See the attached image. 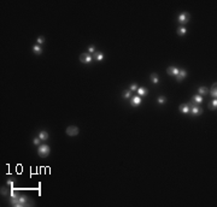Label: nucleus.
<instances>
[{
	"instance_id": "16",
	"label": "nucleus",
	"mask_w": 217,
	"mask_h": 207,
	"mask_svg": "<svg viewBox=\"0 0 217 207\" xmlns=\"http://www.w3.org/2000/svg\"><path fill=\"white\" fill-rule=\"evenodd\" d=\"M93 58H94L95 60H101L104 58V54L101 53V52H95L94 55H93Z\"/></svg>"
},
{
	"instance_id": "7",
	"label": "nucleus",
	"mask_w": 217,
	"mask_h": 207,
	"mask_svg": "<svg viewBox=\"0 0 217 207\" xmlns=\"http://www.w3.org/2000/svg\"><path fill=\"white\" fill-rule=\"evenodd\" d=\"M131 106H133V107H136V106H139V105H140L141 104V98L140 96H139V95H136V96H134V98L131 99Z\"/></svg>"
},
{
	"instance_id": "13",
	"label": "nucleus",
	"mask_w": 217,
	"mask_h": 207,
	"mask_svg": "<svg viewBox=\"0 0 217 207\" xmlns=\"http://www.w3.org/2000/svg\"><path fill=\"white\" fill-rule=\"evenodd\" d=\"M192 100H193V102H195L197 105H199V104L203 102V96L198 94V95H194V96L192 98Z\"/></svg>"
},
{
	"instance_id": "2",
	"label": "nucleus",
	"mask_w": 217,
	"mask_h": 207,
	"mask_svg": "<svg viewBox=\"0 0 217 207\" xmlns=\"http://www.w3.org/2000/svg\"><path fill=\"white\" fill-rule=\"evenodd\" d=\"M189 19H191V16H189V13H187V12H182V13H180L179 17H177V21H179V23L181 24V27H183Z\"/></svg>"
},
{
	"instance_id": "1",
	"label": "nucleus",
	"mask_w": 217,
	"mask_h": 207,
	"mask_svg": "<svg viewBox=\"0 0 217 207\" xmlns=\"http://www.w3.org/2000/svg\"><path fill=\"white\" fill-rule=\"evenodd\" d=\"M49 152H51V149H49V147L47 145H40V146H39V149H38L39 157L46 158V157H48Z\"/></svg>"
},
{
	"instance_id": "22",
	"label": "nucleus",
	"mask_w": 217,
	"mask_h": 207,
	"mask_svg": "<svg viewBox=\"0 0 217 207\" xmlns=\"http://www.w3.org/2000/svg\"><path fill=\"white\" fill-rule=\"evenodd\" d=\"M88 53H89V54L95 53V47H94V46H89V47H88Z\"/></svg>"
},
{
	"instance_id": "3",
	"label": "nucleus",
	"mask_w": 217,
	"mask_h": 207,
	"mask_svg": "<svg viewBox=\"0 0 217 207\" xmlns=\"http://www.w3.org/2000/svg\"><path fill=\"white\" fill-rule=\"evenodd\" d=\"M189 106H191L189 112L193 116H200L201 113H203V109H201L200 106H198V105H193V104H189Z\"/></svg>"
},
{
	"instance_id": "17",
	"label": "nucleus",
	"mask_w": 217,
	"mask_h": 207,
	"mask_svg": "<svg viewBox=\"0 0 217 207\" xmlns=\"http://www.w3.org/2000/svg\"><path fill=\"white\" fill-rule=\"evenodd\" d=\"M138 94H139V96H142V95H146L147 94V90L145 89V88H142V87H140V88H138Z\"/></svg>"
},
{
	"instance_id": "23",
	"label": "nucleus",
	"mask_w": 217,
	"mask_h": 207,
	"mask_svg": "<svg viewBox=\"0 0 217 207\" xmlns=\"http://www.w3.org/2000/svg\"><path fill=\"white\" fill-rule=\"evenodd\" d=\"M130 89L134 90V92H136V90H138V84H136V83H131V84H130Z\"/></svg>"
},
{
	"instance_id": "20",
	"label": "nucleus",
	"mask_w": 217,
	"mask_h": 207,
	"mask_svg": "<svg viewBox=\"0 0 217 207\" xmlns=\"http://www.w3.org/2000/svg\"><path fill=\"white\" fill-rule=\"evenodd\" d=\"M165 100H167V99L162 95V96H159V98H158V104H159V105H163V104L165 102Z\"/></svg>"
},
{
	"instance_id": "18",
	"label": "nucleus",
	"mask_w": 217,
	"mask_h": 207,
	"mask_svg": "<svg viewBox=\"0 0 217 207\" xmlns=\"http://www.w3.org/2000/svg\"><path fill=\"white\" fill-rule=\"evenodd\" d=\"M216 107H217V101H216V99H215V100H212L211 102H210V105H209V109L212 110V111H215V110H216Z\"/></svg>"
},
{
	"instance_id": "25",
	"label": "nucleus",
	"mask_w": 217,
	"mask_h": 207,
	"mask_svg": "<svg viewBox=\"0 0 217 207\" xmlns=\"http://www.w3.org/2000/svg\"><path fill=\"white\" fill-rule=\"evenodd\" d=\"M40 141H41V140H40V139H39V137H35V139H34V145H40Z\"/></svg>"
},
{
	"instance_id": "14",
	"label": "nucleus",
	"mask_w": 217,
	"mask_h": 207,
	"mask_svg": "<svg viewBox=\"0 0 217 207\" xmlns=\"http://www.w3.org/2000/svg\"><path fill=\"white\" fill-rule=\"evenodd\" d=\"M207 93H209V89L206 87H199V89H198V94L201 95V96L205 95V94H207Z\"/></svg>"
},
{
	"instance_id": "21",
	"label": "nucleus",
	"mask_w": 217,
	"mask_h": 207,
	"mask_svg": "<svg viewBox=\"0 0 217 207\" xmlns=\"http://www.w3.org/2000/svg\"><path fill=\"white\" fill-rule=\"evenodd\" d=\"M123 98L124 99H129L130 98V92L129 90H124V92H123Z\"/></svg>"
},
{
	"instance_id": "10",
	"label": "nucleus",
	"mask_w": 217,
	"mask_h": 207,
	"mask_svg": "<svg viewBox=\"0 0 217 207\" xmlns=\"http://www.w3.org/2000/svg\"><path fill=\"white\" fill-rule=\"evenodd\" d=\"M33 51H34V53L36 55H40L41 53H42V48H41V46L40 45H35V46H33Z\"/></svg>"
},
{
	"instance_id": "4",
	"label": "nucleus",
	"mask_w": 217,
	"mask_h": 207,
	"mask_svg": "<svg viewBox=\"0 0 217 207\" xmlns=\"http://www.w3.org/2000/svg\"><path fill=\"white\" fill-rule=\"evenodd\" d=\"M80 60H81L83 64H89L93 60V55H91L89 53H82L80 55Z\"/></svg>"
},
{
	"instance_id": "11",
	"label": "nucleus",
	"mask_w": 217,
	"mask_h": 207,
	"mask_svg": "<svg viewBox=\"0 0 217 207\" xmlns=\"http://www.w3.org/2000/svg\"><path fill=\"white\" fill-rule=\"evenodd\" d=\"M210 95H211L212 98L216 99L217 96V88H216V83H213L211 86V89H210Z\"/></svg>"
},
{
	"instance_id": "8",
	"label": "nucleus",
	"mask_w": 217,
	"mask_h": 207,
	"mask_svg": "<svg viewBox=\"0 0 217 207\" xmlns=\"http://www.w3.org/2000/svg\"><path fill=\"white\" fill-rule=\"evenodd\" d=\"M189 110H191L189 104H182V105L180 106V111H181L182 113H189Z\"/></svg>"
},
{
	"instance_id": "15",
	"label": "nucleus",
	"mask_w": 217,
	"mask_h": 207,
	"mask_svg": "<svg viewBox=\"0 0 217 207\" xmlns=\"http://www.w3.org/2000/svg\"><path fill=\"white\" fill-rule=\"evenodd\" d=\"M186 33H187V29H186V27H180L179 29H177V34H179L180 36H183V35H186Z\"/></svg>"
},
{
	"instance_id": "5",
	"label": "nucleus",
	"mask_w": 217,
	"mask_h": 207,
	"mask_svg": "<svg viewBox=\"0 0 217 207\" xmlns=\"http://www.w3.org/2000/svg\"><path fill=\"white\" fill-rule=\"evenodd\" d=\"M77 134H78V128H77V126L71 125L66 129V135H68V136H76Z\"/></svg>"
},
{
	"instance_id": "9",
	"label": "nucleus",
	"mask_w": 217,
	"mask_h": 207,
	"mask_svg": "<svg viewBox=\"0 0 217 207\" xmlns=\"http://www.w3.org/2000/svg\"><path fill=\"white\" fill-rule=\"evenodd\" d=\"M186 76H187V72H186V70H180L179 74H177V76H176V80H177L179 82H181Z\"/></svg>"
},
{
	"instance_id": "24",
	"label": "nucleus",
	"mask_w": 217,
	"mask_h": 207,
	"mask_svg": "<svg viewBox=\"0 0 217 207\" xmlns=\"http://www.w3.org/2000/svg\"><path fill=\"white\" fill-rule=\"evenodd\" d=\"M38 42L42 45L43 42H45V38H43V36H40V38H38Z\"/></svg>"
},
{
	"instance_id": "19",
	"label": "nucleus",
	"mask_w": 217,
	"mask_h": 207,
	"mask_svg": "<svg viewBox=\"0 0 217 207\" xmlns=\"http://www.w3.org/2000/svg\"><path fill=\"white\" fill-rule=\"evenodd\" d=\"M151 81L153 83H156V84L159 82V77L157 76V74H151Z\"/></svg>"
},
{
	"instance_id": "12",
	"label": "nucleus",
	"mask_w": 217,
	"mask_h": 207,
	"mask_svg": "<svg viewBox=\"0 0 217 207\" xmlns=\"http://www.w3.org/2000/svg\"><path fill=\"white\" fill-rule=\"evenodd\" d=\"M39 139H40V140H41V141H46V140H47V139H48V134H47V132H46V131H40V132H39Z\"/></svg>"
},
{
	"instance_id": "6",
	"label": "nucleus",
	"mask_w": 217,
	"mask_h": 207,
	"mask_svg": "<svg viewBox=\"0 0 217 207\" xmlns=\"http://www.w3.org/2000/svg\"><path fill=\"white\" fill-rule=\"evenodd\" d=\"M168 74L170 75V76H177V74H179L180 69H177V67H175V66H170V67H168Z\"/></svg>"
}]
</instances>
